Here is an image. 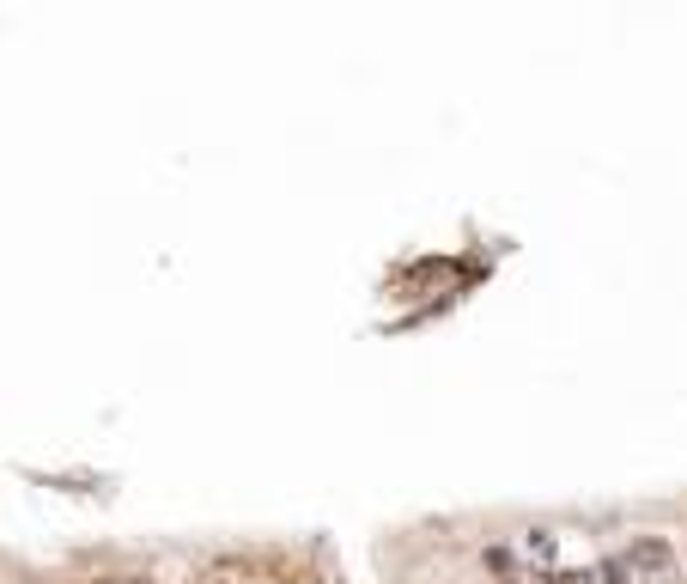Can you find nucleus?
I'll return each instance as SVG.
<instances>
[{
    "label": "nucleus",
    "instance_id": "nucleus-1",
    "mask_svg": "<svg viewBox=\"0 0 687 584\" xmlns=\"http://www.w3.org/2000/svg\"><path fill=\"white\" fill-rule=\"evenodd\" d=\"M627 566L645 578V584H669L675 578V548L663 536H633L627 542Z\"/></svg>",
    "mask_w": 687,
    "mask_h": 584
},
{
    "label": "nucleus",
    "instance_id": "nucleus-2",
    "mask_svg": "<svg viewBox=\"0 0 687 584\" xmlns=\"http://www.w3.org/2000/svg\"><path fill=\"white\" fill-rule=\"evenodd\" d=\"M627 578H633L627 554H608V560H596V584H627Z\"/></svg>",
    "mask_w": 687,
    "mask_h": 584
},
{
    "label": "nucleus",
    "instance_id": "nucleus-3",
    "mask_svg": "<svg viewBox=\"0 0 687 584\" xmlns=\"http://www.w3.org/2000/svg\"><path fill=\"white\" fill-rule=\"evenodd\" d=\"M487 572H493V578H517V554H511L505 542H493V548H487Z\"/></svg>",
    "mask_w": 687,
    "mask_h": 584
},
{
    "label": "nucleus",
    "instance_id": "nucleus-4",
    "mask_svg": "<svg viewBox=\"0 0 687 584\" xmlns=\"http://www.w3.org/2000/svg\"><path fill=\"white\" fill-rule=\"evenodd\" d=\"M529 560H542V566H554V530H529Z\"/></svg>",
    "mask_w": 687,
    "mask_h": 584
},
{
    "label": "nucleus",
    "instance_id": "nucleus-5",
    "mask_svg": "<svg viewBox=\"0 0 687 584\" xmlns=\"http://www.w3.org/2000/svg\"><path fill=\"white\" fill-rule=\"evenodd\" d=\"M548 584H596V566H590V572H584V566H554Z\"/></svg>",
    "mask_w": 687,
    "mask_h": 584
}]
</instances>
